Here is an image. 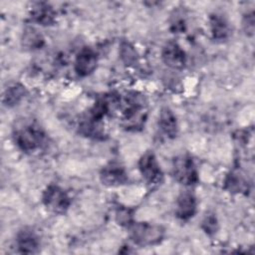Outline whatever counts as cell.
<instances>
[{
	"instance_id": "5b68a950",
	"label": "cell",
	"mask_w": 255,
	"mask_h": 255,
	"mask_svg": "<svg viewBox=\"0 0 255 255\" xmlns=\"http://www.w3.org/2000/svg\"><path fill=\"white\" fill-rule=\"evenodd\" d=\"M44 205L54 213H64L68 210L71 200L67 192L58 185L51 184L43 192Z\"/></svg>"
},
{
	"instance_id": "277c9868",
	"label": "cell",
	"mask_w": 255,
	"mask_h": 255,
	"mask_svg": "<svg viewBox=\"0 0 255 255\" xmlns=\"http://www.w3.org/2000/svg\"><path fill=\"white\" fill-rule=\"evenodd\" d=\"M138 168L148 186L155 187L161 183L163 174L152 151H146L141 155L138 161Z\"/></svg>"
},
{
	"instance_id": "ffe728a7",
	"label": "cell",
	"mask_w": 255,
	"mask_h": 255,
	"mask_svg": "<svg viewBox=\"0 0 255 255\" xmlns=\"http://www.w3.org/2000/svg\"><path fill=\"white\" fill-rule=\"evenodd\" d=\"M117 221L119 222V224L121 225H131V212L128 209H121L117 211Z\"/></svg>"
},
{
	"instance_id": "9c48e42d",
	"label": "cell",
	"mask_w": 255,
	"mask_h": 255,
	"mask_svg": "<svg viewBox=\"0 0 255 255\" xmlns=\"http://www.w3.org/2000/svg\"><path fill=\"white\" fill-rule=\"evenodd\" d=\"M16 245L21 253L32 254L38 252L40 247V240L33 229L24 228L17 234Z\"/></svg>"
},
{
	"instance_id": "8fae6325",
	"label": "cell",
	"mask_w": 255,
	"mask_h": 255,
	"mask_svg": "<svg viewBox=\"0 0 255 255\" xmlns=\"http://www.w3.org/2000/svg\"><path fill=\"white\" fill-rule=\"evenodd\" d=\"M31 17L36 23L42 26H49L55 21V12L48 3L37 2L31 9Z\"/></svg>"
},
{
	"instance_id": "30bf717a",
	"label": "cell",
	"mask_w": 255,
	"mask_h": 255,
	"mask_svg": "<svg viewBox=\"0 0 255 255\" xmlns=\"http://www.w3.org/2000/svg\"><path fill=\"white\" fill-rule=\"evenodd\" d=\"M196 198L195 196L188 191L182 192L176 201V209L175 214L181 220H187L196 212Z\"/></svg>"
},
{
	"instance_id": "44dd1931",
	"label": "cell",
	"mask_w": 255,
	"mask_h": 255,
	"mask_svg": "<svg viewBox=\"0 0 255 255\" xmlns=\"http://www.w3.org/2000/svg\"><path fill=\"white\" fill-rule=\"evenodd\" d=\"M243 27L248 35H252L254 32V15L253 13H249L245 16L243 21Z\"/></svg>"
},
{
	"instance_id": "e0dca14e",
	"label": "cell",
	"mask_w": 255,
	"mask_h": 255,
	"mask_svg": "<svg viewBox=\"0 0 255 255\" xmlns=\"http://www.w3.org/2000/svg\"><path fill=\"white\" fill-rule=\"evenodd\" d=\"M225 188L230 192H241L246 189L245 180L239 174L231 172L225 178Z\"/></svg>"
},
{
	"instance_id": "6da1fadb",
	"label": "cell",
	"mask_w": 255,
	"mask_h": 255,
	"mask_svg": "<svg viewBox=\"0 0 255 255\" xmlns=\"http://www.w3.org/2000/svg\"><path fill=\"white\" fill-rule=\"evenodd\" d=\"M13 137L19 148L24 151H33L43 144L45 133L37 124L23 122L14 128Z\"/></svg>"
},
{
	"instance_id": "ba28073f",
	"label": "cell",
	"mask_w": 255,
	"mask_h": 255,
	"mask_svg": "<svg viewBox=\"0 0 255 255\" xmlns=\"http://www.w3.org/2000/svg\"><path fill=\"white\" fill-rule=\"evenodd\" d=\"M98 56L91 48L82 49L76 57L75 71L80 77L91 75L97 68Z\"/></svg>"
},
{
	"instance_id": "4fadbf2b",
	"label": "cell",
	"mask_w": 255,
	"mask_h": 255,
	"mask_svg": "<svg viewBox=\"0 0 255 255\" xmlns=\"http://www.w3.org/2000/svg\"><path fill=\"white\" fill-rule=\"evenodd\" d=\"M26 89L23 85L16 83L9 86L3 94V104L8 107H14L18 105L26 96Z\"/></svg>"
},
{
	"instance_id": "ac0fdd59",
	"label": "cell",
	"mask_w": 255,
	"mask_h": 255,
	"mask_svg": "<svg viewBox=\"0 0 255 255\" xmlns=\"http://www.w3.org/2000/svg\"><path fill=\"white\" fill-rule=\"evenodd\" d=\"M120 55L126 65H133L137 61V53L134 47L128 42H123L121 44Z\"/></svg>"
},
{
	"instance_id": "52a82bcc",
	"label": "cell",
	"mask_w": 255,
	"mask_h": 255,
	"mask_svg": "<svg viewBox=\"0 0 255 255\" xmlns=\"http://www.w3.org/2000/svg\"><path fill=\"white\" fill-rule=\"evenodd\" d=\"M161 59L163 63L171 69H182L186 64L185 52L174 41H169L163 46Z\"/></svg>"
},
{
	"instance_id": "7c38bea8",
	"label": "cell",
	"mask_w": 255,
	"mask_h": 255,
	"mask_svg": "<svg viewBox=\"0 0 255 255\" xmlns=\"http://www.w3.org/2000/svg\"><path fill=\"white\" fill-rule=\"evenodd\" d=\"M158 127L161 132L169 138H173L177 134V121L171 110L163 108L158 119Z\"/></svg>"
},
{
	"instance_id": "d6986e66",
	"label": "cell",
	"mask_w": 255,
	"mask_h": 255,
	"mask_svg": "<svg viewBox=\"0 0 255 255\" xmlns=\"http://www.w3.org/2000/svg\"><path fill=\"white\" fill-rule=\"evenodd\" d=\"M202 228L207 234H213L217 230V220L213 214L206 215L202 221Z\"/></svg>"
},
{
	"instance_id": "7a4b0ae2",
	"label": "cell",
	"mask_w": 255,
	"mask_h": 255,
	"mask_svg": "<svg viewBox=\"0 0 255 255\" xmlns=\"http://www.w3.org/2000/svg\"><path fill=\"white\" fill-rule=\"evenodd\" d=\"M164 237V228L161 225L138 222L130 225V238L140 246H150L159 243Z\"/></svg>"
},
{
	"instance_id": "8992f818",
	"label": "cell",
	"mask_w": 255,
	"mask_h": 255,
	"mask_svg": "<svg viewBox=\"0 0 255 255\" xmlns=\"http://www.w3.org/2000/svg\"><path fill=\"white\" fill-rule=\"evenodd\" d=\"M100 179L106 186H121L128 182V173L120 163L110 162L100 172Z\"/></svg>"
},
{
	"instance_id": "5bb4252c",
	"label": "cell",
	"mask_w": 255,
	"mask_h": 255,
	"mask_svg": "<svg viewBox=\"0 0 255 255\" xmlns=\"http://www.w3.org/2000/svg\"><path fill=\"white\" fill-rule=\"evenodd\" d=\"M80 132L86 136L98 138L104 134L103 125L100 120H96L89 116L80 124Z\"/></svg>"
},
{
	"instance_id": "2e32d148",
	"label": "cell",
	"mask_w": 255,
	"mask_h": 255,
	"mask_svg": "<svg viewBox=\"0 0 255 255\" xmlns=\"http://www.w3.org/2000/svg\"><path fill=\"white\" fill-rule=\"evenodd\" d=\"M22 45L29 50L40 49L44 45V38L35 28L26 27L22 35Z\"/></svg>"
},
{
	"instance_id": "3957f363",
	"label": "cell",
	"mask_w": 255,
	"mask_h": 255,
	"mask_svg": "<svg viewBox=\"0 0 255 255\" xmlns=\"http://www.w3.org/2000/svg\"><path fill=\"white\" fill-rule=\"evenodd\" d=\"M172 174L175 180L183 185H193L198 181L194 161L187 154H180L173 159Z\"/></svg>"
},
{
	"instance_id": "9a60e30c",
	"label": "cell",
	"mask_w": 255,
	"mask_h": 255,
	"mask_svg": "<svg viewBox=\"0 0 255 255\" xmlns=\"http://www.w3.org/2000/svg\"><path fill=\"white\" fill-rule=\"evenodd\" d=\"M210 30L212 36L216 40H224L229 35V26L227 21L218 14H213L210 17Z\"/></svg>"
}]
</instances>
